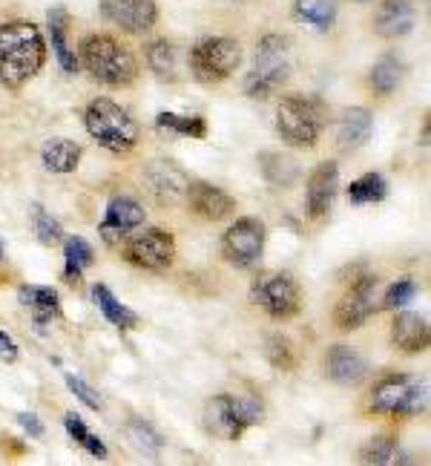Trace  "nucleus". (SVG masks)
<instances>
[{"label":"nucleus","mask_w":431,"mask_h":466,"mask_svg":"<svg viewBox=\"0 0 431 466\" xmlns=\"http://www.w3.org/2000/svg\"><path fill=\"white\" fill-rule=\"evenodd\" d=\"M17 423H21L32 438H44V423L38 420V415H32V411H21Z\"/></svg>","instance_id":"obj_39"},{"label":"nucleus","mask_w":431,"mask_h":466,"mask_svg":"<svg viewBox=\"0 0 431 466\" xmlns=\"http://www.w3.org/2000/svg\"><path fill=\"white\" fill-rule=\"evenodd\" d=\"M17 297H21V302L32 311L38 329L49 326L52 319L61 317V297L52 289H46V285H24V289L17 291Z\"/></svg>","instance_id":"obj_23"},{"label":"nucleus","mask_w":431,"mask_h":466,"mask_svg":"<svg viewBox=\"0 0 431 466\" xmlns=\"http://www.w3.org/2000/svg\"><path fill=\"white\" fill-rule=\"evenodd\" d=\"M4 254H6V245H4V239H0V259H4Z\"/></svg>","instance_id":"obj_40"},{"label":"nucleus","mask_w":431,"mask_h":466,"mask_svg":"<svg viewBox=\"0 0 431 466\" xmlns=\"http://www.w3.org/2000/svg\"><path fill=\"white\" fill-rule=\"evenodd\" d=\"M394 455H397V441L388 435H374L363 450H359V461L371 466H388L394 463Z\"/></svg>","instance_id":"obj_34"},{"label":"nucleus","mask_w":431,"mask_h":466,"mask_svg":"<svg viewBox=\"0 0 431 466\" xmlns=\"http://www.w3.org/2000/svg\"><path fill=\"white\" fill-rule=\"evenodd\" d=\"M374 118L366 106H348L336 118V145L339 150H359L371 138Z\"/></svg>","instance_id":"obj_21"},{"label":"nucleus","mask_w":431,"mask_h":466,"mask_svg":"<svg viewBox=\"0 0 431 466\" xmlns=\"http://www.w3.org/2000/svg\"><path fill=\"white\" fill-rule=\"evenodd\" d=\"M144 225V208L141 202L130 199V196H115V199L106 205L104 222H101V239L106 245H118L124 237H130L135 228Z\"/></svg>","instance_id":"obj_15"},{"label":"nucleus","mask_w":431,"mask_h":466,"mask_svg":"<svg viewBox=\"0 0 431 466\" xmlns=\"http://www.w3.org/2000/svg\"><path fill=\"white\" fill-rule=\"evenodd\" d=\"M374 289H376L374 274H359L356 279H351V285L334 309V322L339 331H356L359 326H366L374 311Z\"/></svg>","instance_id":"obj_12"},{"label":"nucleus","mask_w":431,"mask_h":466,"mask_svg":"<svg viewBox=\"0 0 431 466\" xmlns=\"http://www.w3.org/2000/svg\"><path fill=\"white\" fill-rule=\"evenodd\" d=\"M250 297H254L256 306L271 314L276 319H291L299 314L302 309V291L291 274L285 271H265L256 277L254 289H250Z\"/></svg>","instance_id":"obj_9"},{"label":"nucleus","mask_w":431,"mask_h":466,"mask_svg":"<svg viewBox=\"0 0 431 466\" xmlns=\"http://www.w3.org/2000/svg\"><path fill=\"white\" fill-rule=\"evenodd\" d=\"M371 409L383 415H423L428 409V386L408 374H388L374 386Z\"/></svg>","instance_id":"obj_8"},{"label":"nucleus","mask_w":431,"mask_h":466,"mask_svg":"<svg viewBox=\"0 0 431 466\" xmlns=\"http://www.w3.org/2000/svg\"><path fill=\"white\" fill-rule=\"evenodd\" d=\"M127 438L133 443V450L141 452V455H147V458H158L161 446H165V441H161V435L155 432V429L150 423L138 420V418L127 423Z\"/></svg>","instance_id":"obj_33"},{"label":"nucleus","mask_w":431,"mask_h":466,"mask_svg":"<svg viewBox=\"0 0 431 466\" xmlns=\"http://www.w3.org/2000/svg\"><path fill=\"white\" fill-rule=\"evenodd\" d=\"M41 161L49 173H75L81 165V147L75 141L69 138H55V141H46L44 150H41Z\"/></svg>","instance_id":"obj_24"},{"label":"nucleus","mask_w":431,"mask_h":466,"mask_svg":"<svg viewBox=\"0 0 431 466\" xmlns=\"http://www.w3.org/2000/svg\"><path fill=\"white\" fill-rule=\"evenodd\" d=\"M411 29H415V6L408 0H383L374 17V32L386 41H394Z\"/></svg>","instance_id":"obj_18"},{"label":"nucleus","mask_w":431,"mask_h":466,"mask_svg":"<svg viewBox=\"0 0 431 466\" xmlns=\"http://www.w3.org/2000/svg\"><path fill=\"white\" fill-rule=\"evenodd\" d=\"M46 61V41L29 21H9L0 26V84L21 89L41 73Z\"/></svg>","instance_id":"obj_1"},{"label":"nucleus","mask_w":431,"mask_h":466,"mask_svg":"<svg viewBox=\"0 0 431 466\" xmlns=\"http://www.w3.org/2000/svg\"><path fill=\"white\" fill-rule=\"evenodd\" d=\"M417 297V285L411 282V279H397L391 285V289L386 291L383 297V309L386 311H400L403 306H408L411 299Z\"/></svg>","instance_id":"obj_36"},{"label":"nucleus","mask_w":431,"mask_h":466,"mask_svg":"<svg viewBox=\"0 0 431 466\" xmlns=\"http://www.w3.org/2000/svg\"><path fill=\"white\" fill-rule=\"evenodd\" d=\"M46 29H49V44H52V52H55V58L61 64V69L66 76L78 73L81 64H78V56L75 49L69 44V12L64 6H55L46 12Z\"/></svg>","instance_id":"obj_19"},{"label":"nucleus","mask_w":431,"mask_h":466,"mask_svg":"<svg viewBox=\"0 0 431 466\" xmlns=\"http://www.w3.org/2000/svg\"><path fill=\"white\" fill-rule=\"evenodd\" d=\"M155 127L167 130L170 136H185V138H205L207 136V121L202 116H182V113H158Z\"/></svg>","instance_id":"obj_31"},{"label":"nucleus","mask_w":431,"mask_h":466,"mask_svg":"<svg viewBox=\"0 0 431 466\" xmlns=\"http://www.w3.org/2000/svg\"><path fill=\"white\" fill-rule=\"evenodd\" d=\"M242 64V46L239 41L225 38V35H213L202 38L190 49V73L199 84H222L236 73Z\"/></svg>","instance_id":"obj_7"},{"label":"nucleus","mask_w":431,"mask_h":466,"mask_svg":"<svg viewBox=\"0 0 431 466\" xmlns=\"http://www.w3.org/2000/svg\"><path fill=\"white\" fill-rule=\"evenodd\" d=\"M185 202L195 217H202L207 222H222L230 217L233 208H236L230 193H225L222 187H216L210 182H190L187 193H185Z\"/></svg>","instance_id":"obj_16"},{"label":"nucleus","mask_w":431,"mask_h":466,"mask_svg":"<svg viewBox=\"0 0 431 466\" xmlns=\"http://www.w3.org/2000/svg\"><path fill=\"white\" fill-rule=\"evenodd\" d=\"M391 339L394 346L406 354H420L428 349V322L423 314L400 311L391 322Z\"/></svg>","instance_id":"obj_22"},{"label":"nucleus","mask_w":431,"mask_h":466,"mask_svg":"<svg viewBox=\"0 0 431 466\" xmlns=\"http://www.w3.org/2000/svg\"><path fill=\"white\" fill-rule=\"evenodd\" d=\"M356 4H368V0H356Z\"/></svg>","instance_id":"obj_41"},{"label":"nucleus","mask_w":431,"mask_h":466,"mask_svg":"<svg viewBox=\"0 0 431 466\" xmlns=\"http://www.w3.org/2000/svg\"><path fill=\"white\" fill-rule=\"evenodd\" d=\"M265 250V225L254 217L233 222L222 237V254L233 268H254Z\"/></svg>","instance_id":"obj_10"},{"label":"nucleus","mask_w":431,"mask_h":466,"mask_svg":"<svg viewBox=\"0 0 431 466\" xmlns=\"http://www.w3.org/2000/svg\"><path fill=\"white\" fill-rule=\"evenodd\" d=\"M144 178H147V190L158 205H178L185 199L190 178L185 176V170L170 158H155L144 170Z\"/></svg>","instance_id":"obj_14"},{"label":"nucleus","mask_w":431,"mask_h":466,"mask_svg":"<svg viewBox=\"0 0 431 466\" xmlns=\"http://www.w3.org/2000/svg\"><path fill=\"white\" fill-rule=\"evenodd\" d=\"M336 190H339V167L336 161H322V165L314 167V173L308 176V213L311 219H326L328 210L336 199Z\"/></svg>","instance_id":"obj_17"},{"label":"nucleus","mask_w":431,"mask_h":466,"mask_svg":"<svg viewBox=\"0 0 431 466\" xmlns=\"http://www.w3.org/2000/svg\"><path fill=\"white\" fill-rule=\"evenodd\" d=\"M95 262V254H93V245L81 237H69L64 242V282L69 285H78L84 271L89 265Z\"/></svg>","instance_id":"obj_26"},{"label":"nucleus","mask_w":431,"mask_h":466,"mask_svg":"<svg viewBox=\"0 0 431 466\" xmlns=\"http://www.w3.org/2000/svg\"><path fill=\"white\" fill-rule=\"evenodd\" d=\"M32 222H35V237H38L41 245H55V242H61V233H64L61 230V222L52 219L41 205H35Z\"/></svg>","instance_id":"obj_35"},{"label":"nucleus","mask_w":431,"mask_h":466,"mask_svg":"<svg viewBox=\"0 0 431 466\" xmlns=\"http://www.w3.org/2000/svg\"><path fill=\"white\" fill-rule=\"evenodd\" d=\"M175 257V239L173 233L150 228L130 239L127 250H124V259L130 265L141 268V271H167Z\"/></svg>","instance_id":"obj_11"},{"label":"nucleus","mask_w":431,"mask_h":466,"mask_svg":"<svg viewBox=\"0 0 431 466\" xmlns=\"http://www.w3.org/2000/svg\"><path fill=\"white\" fill-rule=\"evenodd\" d=\"M64 426H66L69 438L75 441L84 452H89V455L98 458V461H106V458H110V450H106V443H104L98 435H93V429H89V426L81 420V415H75V411H69V415L64 418Z\"/></svg>","instance_id":"obj_32"},{"label":"nucleus","mask_w":431,"mask_h":466,"mask_svg":"<svg viewBox=\"0 0 431 466\" xmlns=\"http://www.w3.org/2000/svg\"><path fill=\"white\" fill-rule=\"evenodd\" d=\"M98 6H101L104 21L115 24L121 32H130V35L150 32L158 17L153 0H98Z\"/></svg>","instance_id":"obj_13"},{"label":"nucleus","mask_w":431,"mask_h":466,"mask_svg":"<svg viewBox=\"0 0 431 466\" xmlns=\"http://www.w3.org/2000/svg\"><path fill=\"white\" fill-rule=\"evenodd\" d=\"M147 64L153 69V76L161 78V81H170L175 84L178 78H182V73H178V49L173 41H153L147 46Z\"/></svg>","instance_id":"obj_29"},{"label":"nucleus","mask_w":431,"mask_h":466,"mask_svg":"<svg viewBox=\"0 0 431 466\" xmlns=\"http://www.w3.org/2000/svg\"><path fill=\"white\" fill-rule=\"evenodd\" d=\"M291 41L282 35H265L256 46V61L245 81V93L250 98H267L291 78Z\"/></svg>","instance_id":"obj_5"},{"label":"nucleus","mask_w":431,"mask_h":466,"mask_svg":"<svg viewBox=\"0 0 431 466\" xmlns=\"http://www.w3.org/2000/svg\"><path fill=\"white\" fill-rule=\"evenodd\" d=\"M368 81L376 96H391L403 81V58L397 52H386V56L371 66Z\"/></svg>","instance_id":"obj_28"},{"label":"nucleus","mask_w":431,"mask_h":466,"mask_svg":"<svg viewBox=\"0 0 431 466\" xmlns=\"http://www.w3.org/2000/svg\"><path fill=\"white\" fill-rule=\"evenodd\" d=\"M84 127L104 150L127 153L138 141V124L121 104L110 98H95L84 113Z\"/></svg>","instance_id":"obj_4"},{"label":"nucleus","mask_w":431,"mask_h":466,"mask_svg":"<svg viewBox=\"0 0 431 466\" xmlns=\"http://www.w3.org/2000/svg\"><path fill=\"white\" fill-rule=\"evenodd\" d=\"M265 406L256 398H233V394H219L205 406V426L213 438L239 441L250 426L262 423Z\"/></svg>","instance_id":"obj_6"},{"label":"nucleus","mask_w":431,"mask_h":466,"mask_svg":"<svg viewBox=\"0 0 431 466\" xmlns=\"http://www.w3.org/2000/svg\"><path fill=\"white\" fill-rule=\"evenodd\" d=\"M66 386H69V391L75 394V398L84 403V406H89V409H101V398H98V391L89 386V383H84L81 378H75V374H66Z\"/></svg>","instance_id":"obj_37"},{"label":"nucleus","mask_w":431,"mask_h":466,"mask_svg":"<svg viewBox=\"0 0 431 466\" xmlns=\"http://www.w3.org/2000/svg\"><path fill=\"white\" fill-rule=\"evenodd\" d=\"M93 299H95L98 311L104 314V319L110 322V326H115L118 331H130V329L138 326V314L130 311L127 306H121V302L113 297V291L106 289V285H95V289H93Z\"/></svg>","instance_id":"obj_27"},{"label":"nucleus","mask_w":431,"mask_h":466,"mask_svg":"<svg viewBox=\"0 0 431 466\" xmlns=\"http://www.w3.org/2000/svg\"><path fill=\"white\" fill-rule=\"evenodd\" d=\"M17 354H21V351H17V343H15V339L4 329H0V360H4V363H15Z\"/></svg>","instance_id":"obj_38"},{"label":"nucleus","mask_w":431,"mask_h":466,"mask_svg":"<svg viewBox=\"0 0 431 466\" xmlns=\"http://www.w3.org/2000/svg\"><path fill=\"white\" fill-rule=\"evenodd\" d=\"M336 0H294V21L316 32L331 29L336 21Z\"/></svg>","instance_id":"obj_25"},{"label":"nucleus","mask_w":431,"mask_h":466,"mask_svg":"<svg viewBox=\"0 0 431 466\" xmlns=\"http://www.w3.org/2000/svg\"><path fill=\"white\" fill-rule=\"evenodd\" d=\"M388 196V185L380 173H366L359 176L356 182H351L348 187V202L356 208H366V205H380Z\"/></svg>","instance_id":"obj_30"},{"label":"nucleus","mask_w":431,"mask_h":466,"mask_svg":"<svg viewBox=\"0 0 431 466\" xmlns=\"http://www.w3.org/2000/svg\"><path fill=\"white\" fill-rule=\"evenodd\" d=\"M326 104L311 96H287L282 98L276 110V133L282 136L285 145L296 150H311L322 130H326Z\"/></svg>","instance_id":"obj_3"},{"label":"nucleus","mask_w":431,"mask_h":466,"mask_svg":"<svg viewBox=\"0 0 431 466\" xmlns=\"http://www.w3.org/2000/svg\"><path fill=\"white\" fill-rule=\"evenodd\" d=\"M326 374L336 386H356L366 378V360L351 346H334L326 354Z\"/></svg>","instance_id":"obj_20"},{"label":"nucleus","mask_w":431,"mask_h":466,"mask_svg":"<svg viewBox=\"0 0 431 466\" xmlns=\"http://www.w3.org/2000/svg\"><path fill=\"white\" fill-rule=\"evenodd\" d=\"M78 64H84V69L95 81L110 86H127L138 76L135 56L113 35H89V38H84Z\"/></svg>","instance_id":"obj_2"}]
</instances>
